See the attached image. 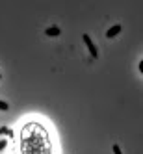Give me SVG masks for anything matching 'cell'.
I'll list each match as a JSON object with an SVG mask.
<instances>
[{"label":"cell","mask_w":143,"mask_h":154,"mask_svg":"<svg viewBox=\"0 0 143 154\" xmlns=\"http://www.w3.org/2000/svg\"><path fill=\"white\" fill-rule=\"evenodd\" d=\"M20 154H52L48 132L39 123H26L20 130Z\"/></svg>","instance_id":"obj_1"},{"label":"cell","mask_w":143,"mask_h":154,"mask_svg":"<svg viewBox=\"0 0 143 154\" xmlns=\"http://www.w3.org/2000/svg\"><path fill=\"white\" fill-rule=\"evenodd\" d=\"M82 39H84V43H85V45H87V48H89V52H91V56H93V58H97V56H98V52H97V47L93 45V41H91V37L87 35V34H84V35H82Z\"/></svg>","instance_id":"obj_2"},{"label":"cell","mask_w":143,"mask_h":154,"mask_svg":"<svg viewBox=\"0 0 143 154\" xmlns=\"http://www.w3.org/2000/svg\"><path fill=\"white\" fill-rule=\"evenodd\" d=\"M119 32H121V26H119V24H115V26H112V28H110V30L106 32V37L112 39V37H115V35L119 34Z\"/></svg>","instance_id":"obj_3"},{"label":"cell","mask_w":143,"mask_h":154,"mask_svg":"<svg viewBox=\"0 0 143 154\" xmlns=\"http://www.w3.org/2000/svg\"><path fill=\"white\" fill-rule=\"evenodd\" d=\"M45 34H47V35H50V37L60 35V28H58V26H50V28H47V30H45Z\"/></svg>","instance_id":"obj_4"},{"label":"cell","mask_w":143,"mask_h":154,"mask_svg":"<svg viewBox=\"0 0 143 154\" xmlns=\"http://www.w3.org/2000/svg\"><path fill=\"white\" fill-rule=\"evenodd\" d=\"M8 109H9V104L4 102V100H0V112H8Z\"/></svg>","instance_id":"obj_5"},{"label":"cell","mask_w":143,"mask_h":154,"mask_svg":"<svg viewBox=\"0 0 143 154\" xmlns=\"http://www.w3.org/2000/svg\"><path fill=\"white\" fill-rule=\"evenodd\" d=\"M6 145H8V139H0V150H4Z\"/></svg>","instance_id":"obj_6"},{"label":"cell","mask_w":143,"mask_h":154,"mask_svg":"<svg viewBox=\"0 0 143 154\" xmlns=\"http://www.w3.org/2000/svg\"><path fill=\"white\" fill-rule=\"evenodd\" d=\"M113 154H123L121 149H119V145H113Z\"/></svg>","instance_id":"obj_7"},{"label":"cell","mask_w":143,"mask_h":154,"mask_svg":"<svg viewBox=\"0 0 143 154\" xmlns=\"http://www.w3.org/2000/svg\"><path fill=\"white\" fill-rule=\"evenodd\" d=\"M138 69H139V72H141V74H143V60H141V61H139V65H138Z\"/></svg>","instance_id":"obj_8"},{"label":"cell","mask_w":143,"mask_h":154,"mask_svg":"<svg viewBox=\"0 0 143 154\" xmlns=\"http://www.w3.org/2000/svg\"><path fill=\"white\" fill-rule=\"evenodd\" d=\"M0 78H2V74H0Z\"/></svg>","instance_id":"obj_9"}]
</instances>
